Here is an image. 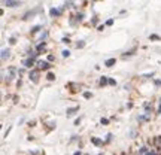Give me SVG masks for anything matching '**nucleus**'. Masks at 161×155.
Returning a JSON list of instances; mask_svg holds the SVG:
<instances>
[{
	"mask_svg": "<svg viewBox=\"0 0 161 155\" xmlns=\"http://www.w3.org/2000/svg\"><path fill=\"white\" fill-rule=\"evenodd\" d=\"M30 79H32L34 84H37V82H39V73H37L36 70H33V72L30 73Z\"/></svg>",
	"mask_w": 161,
	"mask_h": 155,
	"instance_id": "obj_1",
	"label": "nucleus"
},
{
	"mask_svg": "<svg viewBox=\"0 0 161 155\" xmlns=\"http://www.w3.org/2000/svg\"><path fill=\"white\" fill-rule=\"evenodd\" d=\"M6 5H7V6H11V7H13V6H18L20 3H18L17 0H7V2H6Z\"/></svg>",
	"mask_w": 161,
	"mask_h": 155,
	"instance_id": "obj_2",
	"label": "nucleus"
},
{
	"mask_svg": "<svg viewBox=\"0 0 161 155\" xmlns=\"http://www.w3.org/2000/svg\"><path fill=\"white\" fill-rule=\"evenodd\" d=\"M76 110H79V108H72V109H67V115L70 116V115H73Z\"/></svg>",
	"mask_w": 161,
	"mask_h": 155,
	"instance_id": "obj_3",
	"label": "nucleus"
},
{
	"mask_svg": "<svg viewBox=\"0 0 161 155\" xmlns=\"http://www.w3.org/2000/svg\"><path fill=\"white\" fill-rule=\"evenodd\" d=\"M105 64H106L107 67H110V66H114V64H115V58H110V60H107L106 63H105Z\"/></svg>",
	"mask_w": 161,
	"mask_h": 155,
	"instance_id": "obj_4",
	"label": "nucleus"
},
{
	"mask_svg": "<svg viewBox=\"0 0 161 155\" xmlns=\"http://www.w3.org/2000/svg\"><path fill=\"white\" fill-rule=\"evenodd\" d=\"M39 66H40V67H43V69H48V67H49V64H48L46 61H40Z\"/></svg>",
	"mask_w": 161,
	"mask_h": 155,
	"instance_id": "obj_5",
	"label": "nucleus"
},
{
	"mask_svg": "<svg viewBox=\"0 0 161 155\" xmlns=\"http://www.w3.org/2000/svg\"><path fill=\"white\" fill-rule=\"evenodd\" d=\"M58 14H60V11H58V9H51V15H52V17L54 15H58Z\"/></svg>",
	"mask_w": 161,
	"mask_h": 155,
	"instance_id": "obj_6",
	"label": "nucleus"
},
{
	"mask_svg": "<svg viewBox=\"0 0 161 155\" xmlns=\"http://www.w3.org/2000/svg\"><path fill=\"white\" fill-rule=\"evenodd\" d=\"M69 54H70L69 51H63V57H69Z\"/></svg>",
	"mask_w": 161,
	"mask_h": 155,
	"instance_id": "obj_7",
	"label": "nucleus"
},
{
	"mask_svg": "<svg viewBox=\"0 0 161 155\" xmlns=\"http://www.w3.org/2000/svg\"><path fill=\"white\" fill-rule=\"evenodd\" d=\"M48 79H49V81H52V79H54V75L49 73V75H48Z\"/></svg>",
	"mask_w": 161,
	"mask_h": 155,
	"instance_id": "obj_8",
	"label": "nucleus"
},
{
	"mask_svg": "<svg viewBox=\"0 0 161 155\" xmlns=\"http://www.w3.org/2000/svg\"><path fill=\"white\" fill-rule=\"evenodd\" d=\"M106 82H107V79H106V78H101V85H105Z\"/></svg>",
	"mask_w": 161,
	"mask_h": 155,
	"instance_id": "obj_9",
	"label": "nucleus"
},
{
	"mask_svg": "<svg viewBox=\"0 0 161 155\" xmlns=\"http://www.w3.org/2000/svg\"><path fill=\"white\" fill-rule=\"evenodd\" d=\"M93 142L95 143V145H100V140H99V139H93Z\"/></svg>",
	"mask_w": 161,
	"mask_h": 155,
	"instance_id": "obj_10",
	"label": "nucleus"
},
{
	"mask_svg": "<svg viewBox=\"0 0 161 155\" xmlns=\"http://www.w3.org/2000/svg\"><path fill=\"white\" fill-rule=\"evenodd\" d=\"M148 155H157V154H155V152H149V154H148Z\"/></svg>",
	"mask_w": 161,
	"mask_h": 155,
	"instance_id": "obj_11",
	"label": "nucleus"
}]
</instances>
